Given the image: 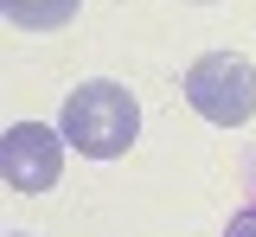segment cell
<instances>
[{"label":"cell","mask_w":256,"mask_h":237,"mask_svg":"<svg viewBox=\"0 0 256 237\" xmlns=\"http://www.w3.org/2000/svg\"><path fill=\"white\" fill-rule=\"evenodd\" d=\"M58 122H64V141L84 160H116L141 135V102L128 96V84H116V77H90V84H77L64 96Z\"/></svg>","instance_id":"cell-1"},{"label":"cell","mask_w":256,"mask_h":237,"mask_svg":"<svg viewBox=\"0 0 256 237\" xmlns=\"http://www.w3.org/2000/svg\"><path fill=\"white\" fill-rule=\"evenodd\" d=\"M186 102L218 128H244L256 116V64L244 52H205L186 70Z\"/></svg>","instance_id":"cell-2"},{"label":"cell","mask_w":256,"mask_h":237,"mask_svg":"<svg viewBox=\"0 0 256 237\" xmlns=\"http://www.w3.org/2000/svg\"><path fill=\"white\" fill-rule=\"evenodd\" d=\"M0 173L13 192H52L64 173V135H52L45 122H13L0 135Z\"/></svg>","instance_id":"cell-3"},{"label":"cell","mask_w":256,"mask_h":237,"mask_svg":"<svg viewBox=\"0 0 256 237\" xmlns=\"http://www.w3.org/2000/svg\"><path fill=\"white\" fill-rule=\"evenodd\" d=\"M77 6L84 0H0L6 26H20V32H58V26L77 20Z\"/></svg>","instance_id":"cell-4"},{"label":"cell","mask_w":256,"mask_h":237,"mask_svg":"<svg viewBox=\"0 0 256 237\" xmlns=\"http://www.w3.org/2000/svg\"><path fill=\"white\" fill-rule=\"evenodd\" d=\"M224 237H256V212H244V218H237V224H230Z\"/></svg>","instance_id":"cell-5"}]
</instances>
